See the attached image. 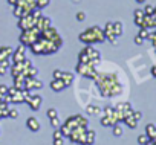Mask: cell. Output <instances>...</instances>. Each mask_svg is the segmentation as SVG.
<instances>
[{
  "instance_id": "cell-3",
  "label": "cell",
  "mask_w": 156,
  "mask_h": 145,
  "mask_svg": "<svg viewBox=\"0 0 156 145\" xmlns=\"http://www.w3.org/2000/svg\"><path fill=\"white\" fill-rule=\"evenodd\" d=\"M76 72L83 77H87V78H97V69L95 66L92 64H86V63H78L76 64Z\"/></svg>"
},
{
  "instance_id": "cell-12",
  "label": "cell",
  "mask_w": 156,
  "mask_h": 145,
  "mask_svg": "<svg viewBox=\"0 0 156 145\" xmlns=\"http://www.w3.org/2000/svg\"><path fill=\"white\" fill-rule=\"evenodd\" d=\"M49 86H51V89H52L54 92H61V90H64V89H66V84L63 83V80H61V78H58V80H52Z\"/></svg>"
},
{
  "instance_id": "cell-30",
  "label": "cell",
  "mask_w": 156,
  "mask_h": 145,
  "mask_svg": "<svg viewBox=\"0 0 156 145\" xmlns=\"http://www.w3.org/2000/svg\"><path fill=\"white\" fill-rule=\"evenodd\" d=\"M46 116H48V119H52V118H55V116H58V110L57 109H49L48 112H46Z\"/></svg>"
},
{
  "instance_id": "cell-19",
  "label": "cell",
  "mask_w": 156,
  "mask_h": 145,
  "mask_svg": "<svg viewBox=\"0 0 156 145\" xmlns=\"http://www.w3.org/2000/svg\"><path fill=\"white\" fill-rule=\"evenodd\" d=\"M113 32L116 37H121L122 32H124V25L122 22H113Z\"/></svg>"
},
{
  "instance_id": "cell-17",
  "label": "cell",
  "mask_w": 156,
  "mask_h": 145,
  "mask_svg": "<svg viewBox=\"0 0 156 145\" xmlns=\"http://www.w3.org/2000/svg\"><path fill=\"white\" fill-rule=\"evenodd\" d=\"M122 122H124V124H127V127H129V128H136V127H138V121L133 118V115L124 116Z\"/></svg>"
},
{
  "instance_id": "cell-21",
  "label": "cell",
  "mask_w": 156,
  "mask_h": 145,
  "mask_svg": "<svg viewBox=\"0 0 156 145\" xmlns=\"http://www.w3.org/2000/svg\"><path fill=\"white\" fill-rule=\"evenodd\" d=\"M115 124H118V122H116L112 116H103V118H101V125H103V127H113Z\"/></svg>"
},
{
  "instance_id": "cell-34",
  "label": "cell",
  "mask_w": 156,
  "mask_h": 145,
  "mask_svg": "<svg viewBox=\"0 0 156 145\" xmlns=\"http://www.w3.org/2000/svg\"><path fill=\"white\" fill-rule=\"evenodd\" d=\"M52 139H54V145H64V136H57Z\"/></svg>"
},
{
  "instance_id": "cell-18",
  "label": "cell",
  "mask_w": 156,
  "mask_h": 145,
  "mask_svg": "<svg viewBox=\"0 0 156 145\" xmlns=\"http://www.w3.org/2000/svg\"><path fill=\"white\" fill-rule=\"evenodd\" d=\"M95 140H97V131H94V130H87V131H86V142H84V143H87V145H94Z\"/></svg>"
},
{
  "instance_id": "cell-2",
  "label": "cell",
  "mask_w": 156,
  "mask_h": 145,
  "mask_svg": "<svg viewBox=\"0 0 156 145\" xmlns=\"http://www.w3.org/2000/svg\"><path fill=\"white\" fill-rule=\"evenodd\" d=\"M38 37H40V31H38L37 28L25 29V31H22V35H20V44H23V46H31Z\"/></svg>"
},
{
  "instance_id": "cell-41",
  "label": "cell",
  "mask_w": 156,
  "mask_h": 145,
  "mask_svg": "<svg viewBox=\"0 0 156 145\" xmlns=\"http://www.w3.org/2000/svg\"><path fill=\"white\" fill-rule=\"evenodd\" d=\"M72 3H81V0H72Z\"/></svg>"
},
{
  "instance_id": "cell-14",
  "label": "cell",
  "mask_w": 156,
  "mask_h": 145,
  "mask_svg": "<svg viewBox=\"0 0 156 145\" xmlns=\"http://www.w3.org/2000/svg\"><path fill=\"white\" fill-rule=\"evenodd\" d=\"M73 74L72 72H63V75H61V80H63V83L66 84V87H69L72 83H73Z\"/></svg>"
},
{
  "instance_id": "cell-10",
  "label": "cell",
  "mask_w": 156,
  "mask_h": 145,
  "mask_svg": "<svg viewBox=\"0 0 156 145\" xmlns=\"http://www.w3.org/2000/svg\"><path fill=\"white\" fill-rule=\"evenodd\" d=\"M26 125H28V128L31 130V131H38L40 128H41V124H40V121H38V118H35V116H31V118H28L26 119Z\"/></svg>"
},
{
  "instance_id": "cell-8",
  "label": "cell",
  "mask_w": 156,
  "mask_h": 145,
  "mask_svg": "<svg viewBox=\"0 0 156 145\" xmlns=\"http://www.w3.org/2000/svg\"><path fill=\"white\" fill-rule=\"evenodd\" d=\"M41 102H43V98L40 96V95H31V98L28 99V105L31 107V110H34V112H38L40 110V107H41Z\"/></svg>"
},
{
  "instance_id": "cell-43",
  "label": "cell",
  "mask_w": 156,
  "mask_h": 145,
  "mask_svg": "<svg viewBox=\"0 0 156 145\" xmlns=\"http://www.w3.org/2000/svg\"><path fill=\"white\" fill-rule=\"evenodd\" d=\"M136 2H138V3H144V2H145V0H136Z\"/></svg>"
},
{
  "instance_id": "cell-4",
  "label": "cell",
  "mask_w": 156,
  "mask_h": 145,
  "mask_svg": "<svg viewBox=\"0 0 156 145\" xmlns=\"http://www.w3.org/2000/svg\"><path fill=\"white\" fill-rule=\"evenodd\" d=\"M103 32H104L106 40H109L112 44H118V37L113 32V22H107L106 26H104V29H103Z\"/></svg>"
},
{
  "instance_id": "cell-13",
  "label": "cell",
  "mask_w": 156,
  "mask_h": 145,
  "mask_svg": "<svg viewBox=\"0 0 156 145\" xmlns=\"http://www.w3.org/2000/svg\"><path fill=\"white\" fill-rule=\"evenodd\" d=\"M12 52H14V49H12V47H9V46H3V47H0V60H11Z\"/></svg>"
},
{
  "instance_id": "cell-5",
  "label": "cell",
  "mask_w": 156,
  "mask_h": 145,
  "mask_svg": "<svg viewBox=\"0 0 156 145\" xmlns=\"http://www.w3.org/2000/svg\"><path fill=\"white\" fill-rule=\"evenodd\" d=\"M34 26H35V20L32 19L31 14H26V16H23V17L19 19V28H20L22 31L31 29V28H34Z\"/></svg>"
},
{
  "instance_id": "cell-26",
  "label": "cell",
  "mask_w": 156,
  "mask_h": 145,
  "mask_svg": "<svg viewBox=\"0 0 156 145\" xmlns=\"http://www.w3.org/2000/svg\"><path fill=\"white\" fill-rule=\"evenodd\" d=\"M112 133H113V136H116V137H119V136H122V133H124V130H122V127H121V124H115V125L112 127Z\"/></svg>"
},
{
  "instance_id": "cell-15",
  "label": "cell",
  "mask_w": 156,
  "mask_h": 145,
  "mask_svg": "<svg viewBox=\"0 0 156 145\" xmlns=\"http://www.w3.org/2000/svg\"><path fill=\"white\" fill-rule=\"evenodd\" d=\"M11 64H9V60H0V75L5 77L8 74Z\"/></svg>"
},
{
  "instance_id": "cell-27",
  "label": "cell",
  "mask_w": 156,
  "mask_h": 145,
  "mask_svg": "<svg viewBox=\"0 0 156 145\" xmlns=\"http://www.w3.org/2000/svg\"><path fill=\"white\" fill-rule=\"evenodd\" d=\"M51 5V0H35V6L38 9H43V8H48Z\"/></svg>"
},
{
  "instance_id": "cell-25",
  "label": "cell",
  "mask_w": 156,
  "mask_h": 145,
  "mask_svg": "<svg viewBox=\"0 0 156 145\" xmlns=\"http://www.w3.org/2000/svg\"><path fill=\"white\" fill-rule=\"evenodd\" d=\"M78 60H80V63H86V64H90V60H89V55L86 52V49H83L80 52V55H78Z\"/></svg>"
},
{
  "instance_id": "cell-28",
  "label": "cell",
  "mask_w": 156,
  "mask_h": 145,
  "mask_svg": "<svg viewBox=\"0 0 156 145\" xmlns=\"http://www.w3.org/2000/svg\"><path fill=\"white\" fill-rule=\"evenodd\" d=\"M138 35H139L142 40H147V38L150 37V29H147V28H139V32H138Z\"/></svg>"
},
{
  "instance_id": "cell-35",
  "label": "cell",
  "mask_w": 156,
  "mask_h": 145,
  "mask_svg": "<svg viewBox=\"0 0 156 145\" xmlns=\"http://www.w3.org/2000/svg\"><path fill=\"white\" fill-rule=\"evenodd\" d=\"M75 17H76L78 22H84V20H86V12H84V11H78Z\"/></svg>"
},
{
  "instance_id": "cell-31",
  "label": "cell",
  "mask_w": 156,
  "mask_h": 145,
  "mask_svg": "<svg viewBox=\"0 0 156 145\" xmlns=\"http://www.w3.org/2000/svg\"><path fill=\"white\" fill-rule=\"evenodd\" d=\"M49 121H51V125H52L54 128H60V125H61L60 116H55V118H52V119H49Z\"/></svg>"
},
{
  "instance_id": "cell-24",
  "label": "cell",
  "mask_w": 156,
  "mask_h": 145,
  "mask_svg": "<svg viewBox=\"0 0 156 145\" xmlns=\"http://www.w3.org/2000/svg\"><path fill=\"white\" fill-rule=\"evenodd\" d=\"M37 75H38V69L34 66V64H31L28 69H26V77H31V78H37Z\"/></svg>"
},
{
  "instance_id": "cell-44",
  "label": "cell",
  "mask_w": 156,
  "mask_h": 145,
  "mask_svg": "<svg viewBox=\"0 0 156 145\" xmlns=\"http://www.w3.org/2000/svg\"><path fill=\"white\" fill-rule=\"evenodd\" d=\"M83 145H87V143H83Z\"/></svg>"
},
{
  "instance_id": "cell-20",
  "label": "cell",
  "mask_w": 156,
  "mask_h": 145,
  "mask_svg": "<svg viewBox=\"0 0 156 145\" xmlns=\"http://www.w3.org/2000/svg\"><path fill=\"white\" fill-rule=\"evenodd\" d=\"M86 113H87L89 116H95V115H100V113H101V109H100L98 105L90 104V105L86 107Z\"/></svg>"
},
{
  "instance_id": "cell-29",
  "label": "cell",
  "mask_w": 156,
  "mask_h": 145,
  "mask_svg": "<svg viewBox=\"0 0 156 145\" xmlns=\"http://www.w3.org/2000/svg\"><path fill=\"white\" fill-rule=\"evenodd\" d=\"M148 140H150V137H148V136H147L145 133H144V134H139V136H138V143H139V145H145V143H147Z\"/></svg>"
},
{
  "instance_id": "cell-1",
  "label": "cell",
  "mask_w": 156,
  "mask_h": 145,
  "mask_svg": "<svg viewBox=\"0 0 156 145\" xmlns=\"http://www.w3.org/2000/svg\"><path fill=\"white\" fill-rule=\"evenodd\" d=\"M80 41L86 43V44H94V43H103L106 41L104 32L100 26H90L89 29H86L84 32L80 34Z\"/></svg>"
},
{
  "instance_id": "cell-32",
  "label": "cell",
  "mask_w": 156,
  "mask_h": 145,
  "mask_svg": "<svg viewBox=\"0 0 156 145\" xmlns=\"http://www.w3.org/2000/svg\"><path fill=\"white\" fill-rule=\"evenodd\" d=\"M142 11H144V14H145V16H153L154 6H151V5H145V8H144Z\"/></svg>"
},
{
  "instance_id": "cell-23",
  "label": "cell",
  "mask_w": 156,
  "mask_h": 145,
  "mask_svg": "<svg viewBox=\"0 0 156 145\" xmlns=\"http://www.w3.org/2000/svg\"><path fill=\"white\" fill-rule=\"evenodd\" d=\"M26 14H29L23 6H20V5H14V16L17 17V19H20V17H23V16H26Z\"/></svg>"
},
{
  "instance_id": "cell-6",
  "label": "cell",
  "mask_w": 156,
  "mask_h": 145,
  "mask_svg": "<svg viewBox=\"0 0 156 145\" xmlns=\"http://www.w3.org/2000/svg\"><path fill=\"white\" fill-rule=\"evenodd\" d=\"M25 83H26V90H40L43 89V81H40L38 78H31V77H26L25 78Z\"/></svg>"
},
{
  "instance_id": "cell-40",
  "label": "cell",
  "mask_w": 156,
  "mask_h": 145,
  "mask_svg": "<svg viewBox=\"0 0 156 145\" xmlns=\"http://www.w3.org/2000/svg\"><path fill=\"white\" fill-rule=\"evenodd\" d=\"M17 2H19V0H8V3H9V5H12V6H14Z\"/></svg>"
},
{
  "instance_id": "cell-38",
  "label": "cell",
  "mask_w": 156,
  "mask_h": 145,
  "mask_svg": "<svg viewBox=\"0 0 156 145\" xmlns=\"http://www.w3.org/2000/svg\"><path fill=\"white\" fill-rule=\"evenodd\" d=\"M142 43H144V40H142V38H141L139 35H136V37H135V44H138V46H141Z\"/></svg>"
},
{
  "instance_id": "cell-7",
  "label": "cell",
  "mask_w": 156,
  "mask_h": 145,
  "mask_svg": "<svg viewBox=\"0 0 156 145\" xmlns=\"http://www.w3.org/2000/svg\"><path fill=\"white\" fill-rule=\"evenodd\" d=\"M25 55H26V46H23V44H20L14 52H12V63H22L23 60H25Z\"/></svg>"
},
{
  "instance_id": "cell-36",
  "label": "cell",
  "mask_w": 156,
  "mask_h": 145,
  "mask_svg": "<svg viewBox=\"0 0 156 145\" xmlns=\"http://www.w3.org/2000/svg\"><path fill=\"white\" fill-rule=\"evenodd\" d=\"M52 75H54V80H58V78H61V75H63V70L55 69V70L52 72Z\"/></svg>"
},
{
  "instance_id": "cell-33",
  "label": "cell",
  "mask_w": 156,
  "mask_h": 145,
  "mask_svg": "<svg viewBox=\"0 0 156 145\" xmlns=\"http://www.w3.org/2000/svg\"><path fill=\"white\" fill-rule=\"evenodd\" d=\"M8 118H11V119H17V118H19V110H17V109H9V115H8Z\"/></svg>"
},
{
  "instance_id": "cell-39",
  "label": "cell",
  "mask_w": 156,
  "mask_h": 145,
  "mask_svg": "<svg viewBox=\"0 0 156 145\" xmlns=\"http://www.w3.org/2000/svg\"><path fill=\"white\" fill-rule=\"evenodd\" d=\"M150 72H151V75L156 78V64L154 66H151V69H150Z\"/></svg>"
},
{
  "instance_id": "cell-9",
  "label": "cell",
  "mask_w": 156,
  "mask_h": 145,
  "mask_svg": "<svg viewBox=\"0 0 156 145\" xmlns=\"http://www.w3.org/2000/svg\"><path fill=\"white\" fill-rule=\"evenodd\" d=\"M49 26H52V20L49 17H46V16H41L40 19L35 20V26L34 28H37L38 31H43V29H46Z\"/></svg>"
},
{
  "instance_id": "cell-42",
  "label": "cell",
  "mask_w": 156,
  "mask_h": 145,
  "mask_svg": "<svg viewBox=\"0 0 156 145\" xmlns=\"http://www.w3.org/2000/svg\"><path fill=\"white\" fill-rule=\"evenodd\" d=\"M153 17H154V20H156V6H154V11H153Z\"/></svg>"
},
{
  "instance_id": "cell-22",
  "label": "cell",
  "mask_w": 156,
  "mask_h": 145,
  "mask_svg": "<svg viewBox=\"0 0 156 145\" xmlns=\"http://www.w3.org/2000/svg\"><path fill=\"white\" fill-rule=\"evenodd\" d=\"M145 134H147L150 139H154V137H156V125H154V124H147V127H145Z\"/></svg>"
},
{
  "instance_id": "cell-16",
  "label": "cell",
  "mask_w": 156,
  "mask_h": 145,
  "mask_svg": "<svg viewBox=\"0 0 156 145\" xmlns=\"http://www.w3.org/2000/svg\"><path fill=\"white\" fill-rule=\"evenodd\" d=\"M25 78L26 77H16L14 78V87L16 89H19V90H25V87H26V83H25Z\"/></svg>"
},
{
  "instance_id": "cell-11",
  "label": "cell",
  "mask_w": 156,
  "mask_h": 145,
  "mask_svg": "<svg viewBox=\"0 0 156 145\" xmlns=\"http://www.w3.org/2000/svg\"><path fill=\"white\" fill-rule=\"evenodd\" d=\"M144 17H145V14H144L142 9H135L133 19H135V25H136L138 28H142V25H144Z\"/></svg>"
},
{
  "instance_id": "cell-37",
  "label": "cell",
  "mask_w": 156,
  "mask_h": 145,
  "mask_svg": "<svg viewBox=\"0 0 156 145\" xmlns=\"http://www.w3.org/2000/svg\"><path fill=\"white\" fill-rule=\"evenodd\" d=\"M132 115H133V118H135L136 121H141V118H142V113H141V112H135V110H133Z\"/></svg>"
}]
</instances>
